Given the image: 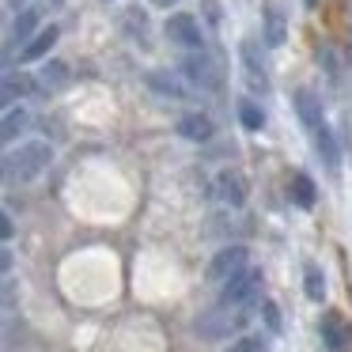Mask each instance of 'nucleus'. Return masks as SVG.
<instances>
[{
    "label": "nucleus",
    "mask_w": 352,
    "mask_h": 352,
    "mask_svg": "<svg viewBox=\"0 0 352 352\" xmlns=\"http://www.w3.org/2000/svg\"><path fill=\"white\" fill-rule=\"evenodd\" d=\"M163 34H167L175 46L190 50V54L205 50V34H201V23L190 16V12H178V16H170L167 23H163Z\"/></svg>",
    "instance_id": "nucleus-4"
},
{
    "label": "nucleus",
    "mask_w": 352,
    "mask_h": 352,
    "mask_svg": "<svg viewBox=\"0 0 352 352\" xmlns=\"http://www.w3.org/2000/svg\"><path fill=\"white\" fill-rule=\"evenodd\" d=\"M148 84H152L160 95H167V99H186L182 84H178V80L170 76V72H148Z\"/></svg>",
    "instance_id": "nucleus-19"
},
{
    "label": "nucleus",
    "mask_w": 352,
    "mask_h": 352,
    "mask_svg": "<svg viewBox=\"0 0 352 352\" xmlns=\"http://www.w3.org/2000/svg\"><path fill=\"white\" fill-rule=\"evenodd\" d=\"M246 258H250V254H246V246H223V250L208 261V280L223 284L228 276H235L239 269L246 265Z\"/></svg>",
    "instance_id": "nucleus-6"
},
{
    "label": "nucleus",
    "mask_w": 352,
    "mask_h": 352,
    "mask_svg": "<svg viewBox=\"0 0 352 352\" xmlns=\"http://www.w3.org/2000/svg\"><path fill=\"white\" fill-rule=\"evenodd\" d=\"M216 193H220V201L231 205V208H239L246 201V186H243V178H239L235 170H223V175L216 178Z\"/></svg>",
    "instance_id": "nucleus-13"
},
{
    "label": "nucleus",
    "mask_w": 352,
    "mask_h": 352,
    "mask_svg": "<svg viewBox=\"0 0 352 352\" xmlns=\"http://www.w3.org/2000/svg\"><path fill=\"white\" fill-rule=\"evenodd\" d=\"M265 42L269 46H284V12H280V4H276V0H265Z\"/></svg>",
    "instance_id": "nucleus-14"
},
{
    "label": "nucleus",
    "mask_w": 352,
    "mask_h": 352,
    "mask_svg": "<svg viewBox=\"0 0 352 352\" xmlns=\"http://www.w3.org/2000/svg\"><path fill=\"white\" fill-rule=\"evenodd\" d=\"M311 133H314V148H318L322 163H326L329 170H337V140H333V129H329L326 122H318Z\"/></svg>",
    "instance_id": "nucleus-15"
},
{
    "label": "nucleus",
    "mask_w": 352,
    "mask_h": 352,
    "mask_svg": "<svg viewBox=\"0 0 352 352\" xmlns=\"http://www.w3.org/2000/svg\"><path fill=\"white\" fill-rule=\"evenodd\" d=\"M322 341H326V349L329 352H344L349 349V341H352V329L341 322V314H322Z\"/></svg>",
    "instance_id": "nucleus-8"
},
{
    "label": "nucleus",
    "mask_w": 352,
    "mask_h": 352,
    "mask_svg": "<svg viewBox=\"0 0 352 352\" xmlns=\"http://www.w3.org/2000/svg\"><path fill=\"white\" fill-rule=\"evenodd\" d=\"M12 239V220H8V212L0 208V243H8Z\"/></svg>",
    "instance_id": "nucleus-25"
},
{
    "label": "nucleus",
    "mask_w": 352,
    "mask_h": 352,
    "mask_svg": "<svg viewBox=\"0 0 352 352\" xmlns=\"http://www.w3.org/2000/svg\"><path fill=\"white\" fill-rule=\"evenodd\" d=\"M27 125H31V114H27L23 107H8V110H4V118H0V148L16 144V140L23 137Z\"/></svg>",
    "instance_id": "nucleus-9"
},
{
    "label": "nucleus",
    "mask_w": 352,
    "mask_h": 352,
    "mask_svg": "<svg viewBox=\"0 0 352 352\" xmlns=\"http://www.w3.org/2000/svg\"><path fill=\"white\" fill-rule=\"evenodd\" d=\"M57 38H61V27H57V23H46V27H38V31H34L31 38L23 42V54H19V61H27V65H34V61H46V57L54 54Z\"/></svg>",
    "instance_id": "nucleus-5"
},
{
    "label": "nucleus",
    "mask_w": 352,
    "mask_h": 352,
    "mask_svg": "<svg viewBox=\"0 0 352 352\" xmlns=\"http://www.w3.org/2000/svg\"><path fill=\"white\" fill-rule=\"evenodd\" d=\"M8 269H12V250H8L4 243H0V280L8 276Z\"/></svg>",
    "instance_id": "nucleus-24"
},
{
    "label": "nucleus",
    "mask_w": 352,
    "mask_h": 352,
    "mask_svg": "<svg viewBox=\"0 0 352 352\" xmlns=\"http://www.w3.org/2000/svg\"><path fill=\"white\" fill-rule=\"evenodd\" d=\"M250 307H254V303H246V307H216L212 314H205V318L197 322V333L208 337V341H220V337L235 333V329H243L246 318L254 314Z\"/></svg>",
    "instance_id": "nucleus-3"
},
{
    "label": "nucleus",
    "mask_w": 352,
    "mask_h": 352,
    "mask_svg": "<svg viewBox=\"0 0 352 352\" xmlns=\"http://www.w3.org/2000/svg\"><path fill=\"white\" fill-rule=\"evenodd\" d=\"M50 163H54V148L46 140H27V144H19L8 160L0 163V178H8V182H34Z\"/></svg>",
    "instance_id": "nucleus-1"
},
{
    "label": "nucleus",
    "mask_w": 352,
    "mask_h": 352,
    "mask_svg": "<svg viewBox=\"0 0 352 352\" xmlns=\"http://www.w3.org/2000/svg\"><path fill=\"white\" fill-rule=\"evenodd\" d=\"M258 292H261V269L243 265L235 276H228L220 288V307H246V303H258Z\"/></svg>",
    "instance_id": "nucleus-2"
},
{
    "label": "nucleus",
    "mask_w": 352,
    "mask_h": 352,
    "mask_svg": "<svg viewBox=\"0 0 352 352\" xmlns=\"http://www.w3.org/2000/svg\"><path fill=\"white\" fill-rule=\"evenodd\" d=\"M182 72L193 80V84L208 87V91H212V87H220V72H216L212 57H205L201 50H197V54H190V57L182 61Z\"/></svg>",
    "instance_id": "nucleus-7"
},
{
    "label": "nucleus",
    "mask_w": 352,
    "mask_h": 352,
    "mask_svg": "<svg viewBox=\"0 0 352 352\" xmlns=\"http://www.w3.org/2000/svg\"><path fill=\"white\" fill-rule=\"evenodd\" d=\"M243 69H246V80H250V87L254 91H269V72H265V65H261V57H258V46L254 42H243Z\"/></svg>",
    "instance_id": "nucleus-10"
},
{
    "label": "nucleus",
    "mask_w": 352,
    "mask_h": 352,
    "mask_svg": "<svg viewBox=\"0 0 352 352\" xmlns=\"http://www.w3.org/2000/svg\"><path fill=\"white\" fill-rule=\"evenodd\" d=\"M303 288H307V299H314V303L326 299V276H322V269L311 265V261H307V269H303Z\"/></svg>",
    "instance_id": "nucleus-17"
},
{
    "label": "nucleus",
    "mask_w": 352,
    "mask_h": 352,
    "mask_svg": "<svg viewBox=\"0 0 352 352\" xmlns=\"http://www.w3.org/2000/svg\"><path fill=\"white\" fill-rule=\"evenodd\" d=\"M148 4H155V8H175L178 0H148Z\"/></svg>",
    "instance_id": "nucleus-27"
},
{
    "label": "nucleus",
    "mask_w": 352,
    "mask_h": 352,
    "mask_svg": "<svg viewBox=\"0 0 352 352\" xmlns=\"http://www.w3.org/2000/svg\"><path fill=\"white\" fill-rule=\"evenodd\" d=\"M178 133H182L186 140H193V144H205L216 133V125L208 114H186V118H178Z\"/></svg>",
    "instance_id": "nucleus-12"
},
{
    "label": "nucleus",
    "mask_w": 352,
    "mask_h": 352,
    "mask_svg": "<svg viewBox=\"0 0 352 352\" xmlns=\"http://www.w3.org/2000/svg\"><path fill=\"white\" fill-rule=\"evenodd\" d=\"M27 87H31V80H27V76H8V80H4V84H0V110H8L19 95H27Z\"/></svg>",
    "instance_id": "nucleus-18"
},
{
    "label": "nucleus",
    "mask_w": 352,
    "mask_h": 352,
    "mask_svg": "<svg viewBox=\"0 0 352 352\" xmlns=\"http://www.w3.org/2000/svg\"><path fill=\"white\" fill-rule=\"evenodd\" d=\"M239 118H243L246 129H261V125H265V110L250 99H239Z\"/></svg>",
    "instance_id": "nucleus-21"
},
{
    "label": "nucleus",
    "mask_w": 352,
    "mask_h": 352,
    "mask_svg": "<svg viewBox=\"0 0 352 352\" xmlns=\"http://www.w3.org/2000/svg\"><path fill=\"white\" fill-rule=\"evenodd\" d=\"M292 201H296L299 208H314V182L307 175L292 178Z\"/></svg>",
    "instance_id": "nucleus-20"
},
{
    "label": "nucleus",
    "mask_w": 352,
    "mask_h": 352,
    "mask_svg": "<svg viewBox=\"0 0 352 352\" xmlns=\"http://www.w3.org/2000/svg\"><path fill=\"white\" fill-rule=\"evenodd\" d=\"M296 114H299V122H303L307 129H314L318 122H326V114H322V99L311 91V87H299L296 91Z\"/></svg>",
    "instance_id": "nucleus-11"
},
{
    "label": "nucleus",
    "mask_w": 352,
    "mask_h": 352,
    "mask_svg": "<svg viewBox=\"0 0 352 352\" xmlns=\"http://www.w3.org/2000/svg\"><path fill=\"white\" fill-rule=\"evenodd\" d=\"M38 23H42V12H38V8H19L16 27H12V38H16V42H27L34 31H38Z\"/></svg>",
    "instance_id": "nucleus-16"
},
{
    "label": "nucleus",
    "mask_w": 352,
    "mask_h": 352,
    "mask_svg": "<svg viewBox=\"0 0 352 352\" xmlns=\"http://www.w3.org/2000/svg\"><path fill=\"white\" fill-rule=\"evenodd\" d=\"M303 4H307V8H318V0H303Z\"/></svg>",
    "instance_id": "nucleus-30"
},
{
    "label": "nucleus",
    "mask_w": 352,
    "mask_h": 352,
    "mask_svg": "<svg viewBox=\"0 0 352 352\" xmlns=\"http://www.w3.org/2000/svg\"><path fill=\"white\" fill-rule=\"evenodd\" d=\"M46 4H50V8H61V4H65V0H46Z\"/></svg>",
    "instance_id": "nucleus-29"
},
{
    "label": "nucleus",
    "mask_w": 352,
    "mask_h": 352,
    "mask_svg": "<svg viewBox=\"0 0 352 352\" xmlns=\"http://www.w3.org/2000/svg\"><path fill=\"white\" fill-rule=\"evenodd\" d=\"M8 4H12L16 12H19V8H27V0H8Z\"/></svg>",
    "instance_id": "nucleus-28"
},
{
    "label": "nucleus",
    "mask_w": 352,
    "mask_h": 352,
    "mask_svg": "<svg viewBox=\"0 0 352 352\" xmlns=\"http://www.w3.org/2000/svg\"><path fill=\"white\" fill-rule=\"evenodd\" d=\"M265 318H269V326H273V329H280V318H276V307L273 303H265Z\"/></svg>",
    "instance_id": "nucleus-26"
},
{
    "label": "nucleus",
    "mask_w": 352,
    "mask_h": 352,
    "mask_svg": "<svg viewBox=\"0 0 352 352\" xmlns=\"http://www.w3.org/2000/svg\"><path fill=\"white\" fill-rule=\"evenodd\" d=\"M269 349V341L265 337H258V333H246V337H239L235 344H231L228 352H265Z\"/></svg>",
    "instance_id": "nucleus-23"
},
{
    "label": "nucleus",
    "mask_w": 352,
    "mask_h": 352,
    "mask_svg": "<svg viewBox=\"0 0 352 352\" xmlns=\"http://www.w3.org/2000/svg\"><path fill=\"white\" fill-rule=\"evenodd\" d=\"M107 4H110V0H107Z\"/></svg>",
    "instance_id": "nucleus-31"
},
{
    "label": "nucleus",
    "mask_w": 352,
    "mask_h": 352,
    "mask_svg": "<svg viewBox=\"0 0 352 352\" xmlns=\"http://www.w3.org/2000/svg\"><path fill=\"white\" fill-rule=\"evenodd\" d=\"M42 84L46 87H65L69 84V65H61V61L42 65Z\"/></svg>",
    "instance_id": "nucleus-22"
}]
</instances>
